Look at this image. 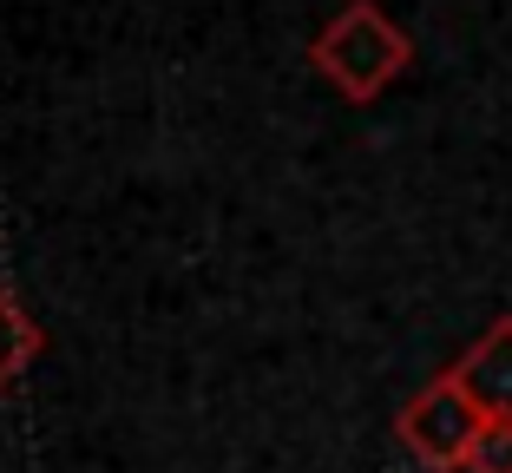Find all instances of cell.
Returning a JSON list of instances; mask_svg holds the SVG:
<instances>
[{
  "label": "cell",
  "instance_id": "cell-1",
  "mask_svg": "<svg viewBox=\"0 0 512 473\" xmlns=\"http://www.w3.org/2000/svg\"><path fill=\"white\" fill-rule=\"evenodd\" d=\"M309 60H316V73L342 92L348 106H368V99H381V92L407 73L414 40H407L388 14H381L375 0H348L342 14L316 33Z\"/></svg>",
  "mask_w": 512,
  "mask_h": 473
},
{
  "label": "cell",
  "instance_id": "cell-2",
  "mask_svg": "<svg viewBox=\"0 0 512 473\" xmlns=\"http://www.w3.org/2000/svg\"><path fill=\"white\" fill-rule=\"evenodd\" d=\"M480 428H486L480 401L453 382V375H434L421 395H407V408L394 414L401 447L434 473H467V454H473V441H480Z\"/></svg>",
  "mask_w": 512,
  "mask_h": 473
},
{
  "label": "cell",
  "instance_id": "cell-3",
  "mask_svg": "<svg viewBox=\"0 0 512 473\" xmlns=\"http://www.w3.org/2000/svg\"><path fill=\"white\" fill-rule=\"evenodd\" d=\"M447 375L467 388L473 401H480L486 421H512V316H493V322H486L480 342H473V349L460 355Z\"/></svg>",
  "mask_w": 512,
  "mask_h": 473
},
{
  "label": "cell",
  "instance_id": "cell-4",
  "mask_svg": "<svg viewBox=\"0 0 512 473\" xmlns=\"http://www.w3.org/2000/svg\"><path fill=\"white\" fill-rule=\"evenodd\" d=\"M40 322L27 316V303H20L7 283H0V388H14L20 375H27V362L40 355Z\"/></svg>",
  "mask_w": 512,
  "mask_h": 473
},
{
  "label": "cell",
  "instance_id": "cell-5",
  "mask_svg": "<svg viewBox=\"0 0 512 473\" xmlns=\"http://www.w3.org/2000/svg\"><path fill=\"white\" fill-rule=\"evenodd\" d=\"M467 473H512V421H486L467 454Z\"/></svg>",
  "mask_w": 512,
  "mask_h": 473
}]
</instances>
